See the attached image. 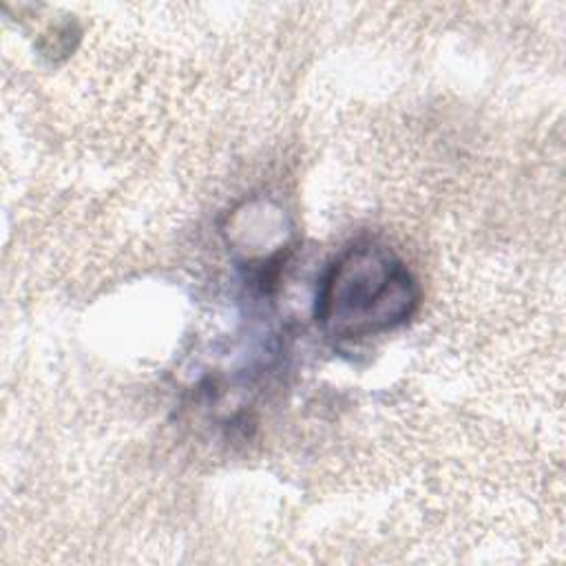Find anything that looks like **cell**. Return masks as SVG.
Wrapping results in <instances>:
<instances>
[{"label":"cell","mask_w":566,"mask_h":566,"mask_svg":"<svg viewBox=\"0 0 566 566\" xmlns=\"http://www.w3.org/2000/svg\"><path fill=\"white\" fill-rule=\"evenodd\" d=\"M418 285L407 265L387 248L354 245L325 270L314 318L334 340H360L396 329L418 307Z\"/></svg>","instance_id":"6da1fadb"}]
</instances>
